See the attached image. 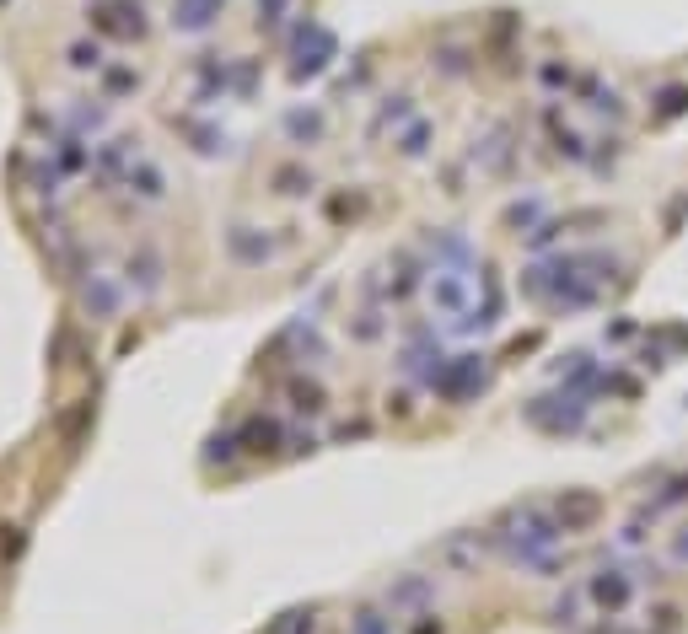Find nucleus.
I'll use <instances>...</instances> for the list:
<instances>
[{"mask_svg":"<svg viewBox=\"0 0 688 634\" xmlns=\"http://www.w3.org/2000/svg\"><path fill=\"white\" fill-rule=\"evenodd\" d=\"M586 597H592L597 608H608V613H624L629 602H635V581H629L624 570H602V575H592Z\"/></svg>","mask_w":688,"mask_h":634,"instance_id":"obj_1","label":"nucleus"},{"mask_svg":"<svg viewBox=\"0 0 688 634\" xmlns=\"http://www.w3.org/2000/svg\"><path fill=\"white\" fill-rule=\"evenodd\" d=\"M597 516H602V500H597V495H581V489H576V495L559 500V522H565V532H570V527L597 522Z\"/></svg>","mask_w":688,"mask_h":634,"instance_id":"obj_2","label":"nucleus"},{"mask_svg":"<svg viewBox=\"0 0 688 634\" xmlns=\"http://www.w3.org/2000/svg\"><path fill=\"white\" fill-rule=\"evenodd\" d=\"M678 113H688V86H667V92H656V124L678 119Z\"/></svg>","mask_w":688,"mask_h":634,"instance_id":"obj_3","label":"nucleus"},{"mask_svg":"<svg viewBox=\"0 0 688 634\" xmlns=\"http://www.w3.org/2000/svg\"><path fill=\"white\" fill-rule=\"evenodd\" d=\"M672 559H678V565H688V527L678 532V538H672Z\"/></svg>","mask_w":688,"mask_h":634,"instance_id":"obj_4","label":"nucleus"}]
</instances>
